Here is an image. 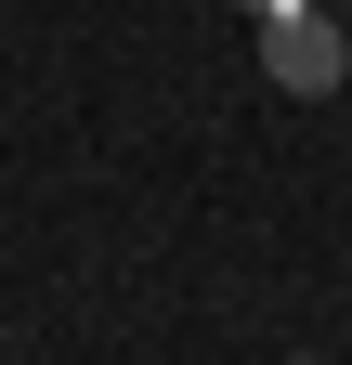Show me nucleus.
Returning <instances> with one entry per match:
<instances>
[{"label": "nucleus", "instance_id": "2", "mask_svg": "<svg viewBox=\"0 0 352 365\" xmlns=\"http://www.w3.org/2000/svg\"><path fill=\"white\" fill-rule=\"evenodd\" d=\"M235 14H287V0H235Z\"/></svg>", "mask_w": 352, "mask_h": 365}, {"label": "nucleus", "instance_id": "1", "mask_svg": "<svg viewBox=\"0 0 352 365\" xmlns=\"http://www.w3.org/2000/svg\"><path fill=\"white\" fill-rule=\"evenodd\" d=\"M261 78L274 91H339L352 78V39L314 14V0H287V14H261Z\"/></svg>", "mask_w": 352, "mask_h": 365}]
</instances>
